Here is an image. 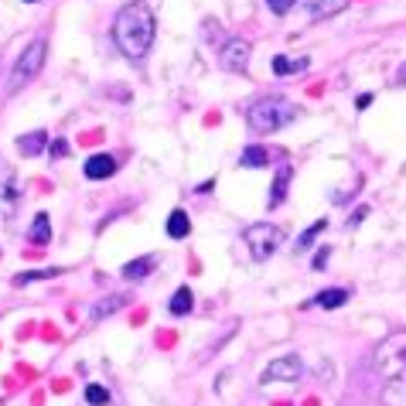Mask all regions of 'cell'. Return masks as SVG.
I'll list each match as a JSON object with an SVG mask.
<instances>
[{"mask_svg":"<svg viewBox=\"0 0 406 406\" xmlns=\"http://www.w3.org/2000/svg\"><path fill=\"white\" fill-rule=\"evenodd\" d=\"M154 35H158V17L144 0H130L126 7H120V14L113 21V41L126 58H133V62L144 58L154 44Z\"/></svg>","mask_w":406,"mask_h":406,"instance_id":"6da1fadb","label":"cell"},{"mask_svg":"<svg viewBox=\"0 0 406 406\" xmlns=\"http://www.w3.org/2000/svg\"><path fill=\"white\" fill-rule=\"evenodd\" d=\"M375 375L382 382V400L389 406H406V331L389 335L375 348Z\"/></svg>","mask_w":406,"mask_h":406,"instance_id":"7a4b0ae2","label":"cell"},{"mask_svg":"<svg viewBox=\"0 0 406 406\" xmlns=\"http://www.w3.org/2000/svg\"><path fill=\"white\" fill-rule=\"evenodd\" d=\"M246 120H249V126L256 133H277V130H284L287 123L297 120V106L290 99H284V96H267V99H256L249 106Z\"/></svg>","mask_w":406,"mask_h":406,"instance_id":"3957f363","label":"cell"},{"mask_svg":"<svg viewBox=\"0 0 406 406\" xmlns=\"http://www.w3.org/2000/svg\"><path fill=\"white\" fill-rule=\"evenodd\" d=\"M44 55H48V41L35 38L24 51H21V58L14 62V69H10V82H7V92H17L21 85H28V82L35 79V76L41 72V65H44Z\"/></svg>","mask_w":406,"mask_h":406,"instance_id":"277c9868","label":"cell"},{"mask_svg":"<svg viewBox=\"0 0 406 406\" xmlns=\"http://www.w3.org/2000/svg\"><path fill=\"white\" fill-rule=\"evenodd\" d=\"M243 239H246L249 256H253L256 263H263V260H270V256L280 249V243H284V232H280L277 226H270V222H253V226H246Z\"/></svg>","mask_w":406,"mask_h":406,"instance_id":"5b68a950","label":"cell"},{"mask_svg":"<svg viewBox=\"0 0 406 406\" xmlns=\"http://www.w3.org/2000/svg\"><path fill=\"white\" fill-rule=\"evenodd\" d=\"M249 55H253L249 41L229 38L226 41V48L219 51V62H222V69H226V72H246V69H249Z\"/></svg>","mask_w":406,"mask_h":406,"instance_id":"8992f818","label":"cell"},{"mask_svg":"<svg viewBox=\"0 0 406 406\" xmlns=\"http://www.w3.org/2000/svg\"><path fill=\"white\" fill-rule=\"evenodd\" d=\"M301 372H304V362L297 355H280L263 369V382H294L301 379Z\"/></svg>","mask_w":406,"mask_h":406,"instance_id":"52a82bcc","label":"cell"},{"mask_svg":"<svg viewBox=\"0 0 406 406\" xmlns=\"http://www.w3.org/2000/svg\"><path fill=\"white\" fill-rule=\"evenodd\" d=\"M82 171H85V178H89V181L113 178V174H117V158H113V154H92L89 161L82 164Z\"/></svg>","mask_w":406,"mask_h":406,"instance_id":"ba28073f","label":"cell"},{"mask_svg":"<svg viewBox=\"0 0 406 406\" xmlns=\"http://www.w3.org/2000/svg\"><path fill=\"white\" fill-rule=\"evenodd\" d=\"M17 151H21L24 158H38L41 151H48V133H44V130H31V133L17 137Z\"/></svg>","mask_w":406,"mask_h":406,"instance_id":"9c48e42d","label":"cell"},{"mask_svg":"<svg viewBox=\"0 0 406 406\" xmlns=\"http://www.w3.org/2000/svg\"><path fill=\"white\" fill-rule=\"evenodd\" d=\"M348 7V0H307V17L321 21V17H335Z\"/></svg>","mask_w":406,"mask_h":406,"instance_id":"30bf717a","label":"cell"},{"mask_svg":"<svg viewBox=\"0 0 406 406\" xmlns=\"http://www.w3.org/2000/svg\"><path fill=\"white\" fill-rule=\"evenodd\" d=\"M290 174H294V167H290V164H280V167H277V178H273V192H270V198H267V205H270V208L284 205V198H287V185H290Z\"/></svg>","mask_w":406,"mask_h":406,"instance_id":"8fae6325","label":"cell"},{"mask_svg":"<svg viewBox=\"0 0 406 406\" xmlns=\"http://www.w3.org/2000/svg\"><path fill=\"white\" fill-rule=\"evenodd\" d=\"M130 297H123V294H113V297H103L99 304H92V311H89V318L92 321H103V318H110V314H117L123 304H126Z\"/></svg>","mask_w":406,"mask_h":406,"instance_id":"7c38bea8","label":"cell"},{"mask_svg":"<svg viewBox=\"0 0 406 406\" xmlns=\"http://www.w3.org/2000/svg\"><path fill=\"white\" fill-rule=\"evenodd\" d=\"M188 232H192L188 212H185V208H174V212L167 215V236H171V239H185Z\"/></svg>","mask_w":406,"mask_h":406,"instance_id":"4fadbf2b","label":"cell"},{"mask_svg":"<svg viewBox=\"0 0 406 406\" xmlns=\"http://www.w3.org/2000/svg\"><path fill=\"white\" fill-rule=\"evenodd\" d=\"M192 307H195V294H192V287H178L174 297H171V304H167V311H171L174 318H185Z\"/></svg>","mask_w":406,"mask_h":406,"instance_id":"5bb4252c","label":"cell"},{"mask_svg":"<svg viewBox=\"0 0 406 406\" xmlns=\"http://www.w3.org/2000/svg\"><path fill=\"white\" fill-rule=\"evenodd\" d=\"M348 297H352V294H348L345 287H328V290H321V294H314V304L325 307V311H331V307H341Z\"/></svg>","mask_w":406,"mask_h":406,"instance_id":"9a60e30c","label":"cell"},{"mask_svg":"<svg viewBox=\"0 0 406 406\" xmlns=\"http://www.w3.org/2000/svg\"><path fill=\"white\" fill-rule=\"evenodd\" d=\"M28 239L38 243V246L51 243V219H48V212H38V215H35V222H31V229H28Z\"/></svg>","mask_w":406,"mask_h":406,"instance_id":"2e32d148","label":"cell"},{"mask_svg":"<svg viewBox=\"0 0 406 406\" xmlns=\"http://www.w3.org/2000/svg\"><path fill=\"white\" fill-rule=\"evenodd\" d=\"M151 267H154V256H140V260H130V263L123 267V280H144V277L151 273Z\"/></svg>","mask_w":406,"mask_h":406,"instance_id":"e0dca14e","label":"cell"},{"mask_svg":"<svg viewBox=\"0 0 406 406\" xmlns=\"http://www.w3.org/2000/svg\"><path fill=\"white\" fill-rule=\"evenodd\" d=\"M307 65H311L307 58H297V62H290V58H284V55H277V58H273V72H277V76H287V72H304Z\"/></svg>","mask_w":406,"mask_h":406,"instance_id":"ac0fdd59","label":"cell"},{"mask_svg":"<svg viewBox=\"0 0 406 406\" xmlns=\"http://www.w3.org/2000/svg\"><path fill=\"white\" fill-rule=\"evenodd\" d=\"M267 161H270V154H267L263 147H246L243 158H239V164H243V167H263Z\"/></svg>","mask_w":406,"mask_h":406,"instance_id":"d6986e66","label":"cell"},{"mask_svg":"<svg viewBox=\"0 0 406 406\" xmlns=\"http://www.w3.org/2000/svg\"><path fill=\"white\" fill-rule=\"evenodd\" d=\"M325 229H328V219H318V222H314V226H311V229H307L301 239H297V253H307V249L314 246V236H318V232H325Z\"/></svg>","mask_w":406,"mask_h":406,"instance_id":"ffe728a7","label":"cell"},{"mask_svg":"<svg viewBox=\"0 0 406 406\" xmlns=\"http://www.w3.org/2000/svg\"><path fill=\"white\" fill-rule=\"evenodd\" d=\"M62 270H35V273H17L14 277V287H24V284H35V280H51V277H58Z\"/></svg>","mask_w":406,"mask_h":406,"instance_id":"44dd1931","label":"cell"},{"mask_svg":"<svg viewBox=\"0 0 406 406\" xmlns=\"http://www.w3.org/2000/svg\"><path fill=\"white\" fill-rule=\"evenodd\" d=\"M85 403L89 406H110V389H103V386H85Z\"/></svg>","mask_w":406,"mask_h":406,"instance_id":"7402d4cb","label":"cell"},{"mask_svg":"<svg viewBox=\"0 0 406 406\" xmlns=\"http://www.w3.org/2000/svg\"><path fill=\"white\" fill-rule=\"evenodd\" d=\"M48 154H51V158H65V154H69V140H62V137L51 140V144H48Z\"/></svg>","mask_w":406,"mask_h":406,"instance_id":"603a6c76","label":"cell"},{"mask_svg":"<svg viewBox=\"0 0 406 406\" xmlns=\"http://www.w3.org/2000/svg\"><path fill=\"white\" fill-rule=\"evenodd\" d=\"M267 7H270L273 14H287V10L294 7V0H267Z\"/></svg>","mask_w":406,"mask_h":406,"instance_id":"cb8c5ba5","label":"cell"},{"mask_svg":"<svg viewBox=\"0 0 406 406\" xmlns=\"http://www.w3.org/2000/svg\"><path fill=\"white\" fill-rule=\"evenodd\" d=\"M328 256H331V249H318V256H314V270H325V263H328Z\"/></svg>","mask_w":406,"mask_h":406,"instance_id":"d4e9b609","label":"cell"},{"mask_svg":"<svg viewBox=\"0 0 406 406\" xmlns=\"http://www.w3.org/2000/svg\"><path fill=\"white\" fill-rule=\"evenodd\" d=\"M366 215H369V208H355V215L348 219V229H352V226H359V222H362Z\"/></svg>","mask_w":406,"mask_h":406,"instance_id":"484cf974","label":"cell"},{"mask_svg":"<svg viewBox=\"0 0 406 406\" xmlns=\"http://www.w3.org/2000/svg\"><path fill=\"white\" fill-rule=\"evenodd\" d=\"M369 106H372V96H369V92H362V96L355 99V110H369Z\"/></svg>","mask_w":406,"mask_h":406,"instance_id":"4316f807","label":"cell"},{"mask_svg":"<svg viewBox=\"0 0 406 406\" xmlns=\"http://www.w3.org/2000/svg\"><path fill=\"white\" fill-rule=\"evenodd\" d=\"M396 82H400V85H406V62H403V69H400V76H396Z\"/></svg>","mask_w":406,"mask_h":406,"instance_id":"83f0119b","label":"cell"},{"mask_svg":"<svg viewBox=\"0 0 406 406\" xmlns=\"http://www.w3.org/2000/svg\"><path fill=\"white\" fill-rule=\"evenodd\" d=\"M24 3H38V0H24Z\"/></svg>","mask_w":406,"mask_h":406,"instance_id":"f1b7e54d","label":"cell"},{"mask_svg":"<svg viewBox=\"0 0 406 406\" xmlns=\"http://www.w3.org/2000/svg\"><path fill=\"white\" fill-rule=\"evenodd\" d=\"M294 3H297V0H294Z\"/></svg>","mask_w":406,"mask_h":406,"instance_id":"f546056e","label":"cell"}]
</instances>
